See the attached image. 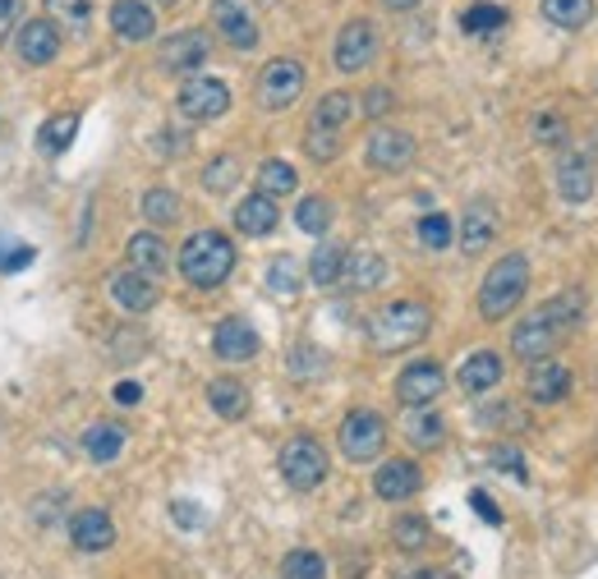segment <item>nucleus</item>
Returning <instances> with one entry per match:
<instances>
[{
	"instance_id": "7c9ffc66",
	"label": "nucleus",
	"mask_w": 598,
	"mask_h": 579,
	"mask_svg": "<svg viewBox=\"0 0 598 579\" xmlns=\"http://www.w3.org/2000/svg\"><path fill=\"white\" fill-rule=\"evenodd\" d=\"M405 437H410L415 451H437L442 437H447V423H442V414H433V410H410V419H405Z\"/></svg>"
},
{
	"instance_id": "a19ab883",
	"label": "nucleus",
	"mask_w": 598,
	"mask_h": 579,
	"mask_svg": "<svg viewBox=\"0 0 598 579\" xmlns=\"http://www.w3.org/2000/svg\"><path fill=\"white\" fill-rule=\"evenodd\" d=\"M281 579H327V562L314 548H295V552H285Z\"/></svg>"
},
{
	"instance_id": "3c124183",
	"label": "nucleus",
	"mask_w": 598,
	"mask_h": 579,
	"mask_svg": "<svg viewBox=\"0 0 598 579\" xmlns=\"http://www.w3.org/2000/svg\"><path fill=\"white\" fill-rule=\"evenodd\" d=\"M493 465H501V469H507V474H516V478H525V460H520V451L497 447V451H493Z\"/></svg>"
},
{
	"instance_id": "393cba45",
	"label": "nucleus",
	"mask_w": 598,
	"mask_h": 579,
	"mask_svg": "<svg viewBox=\"0 0 598 579\" xmlns=\"http://www.w3.org/2000/svg\"><path fill=\"white\" fill-rule=\"evenodd\" d=\"M125 248H129V267H133V272H143L152 281H157L170 267V248H166V240L157 235V230H139V235H129Z\"/></svg>"
},
{
	"instance_id": "4468645a",
	"label": "nucleus",
	"mask_w": 598,
	"mask_h": 579,
	"mask_svg": "<svg viewBox=\"0 0 598 579\" xmlns=\"http://www.w3.org/2000/svg\"><path fill=\"white\" fill-rule=\"evenodd\" d=\"M106 290H111V299L120 304L125 313H148V308H157V299H162L157 281L133 272V267H115V272L106 276Z\"/></svg>"
},
{
	"instance_id": "412c9836",
	"label": "nucleus",
	"mask_w": 598,
	"mask_h": 579,
	"mask_svg": "<svg viewBox=\"0 0 598 579\" xmlns=\"http://www.w3.org/2000/svg\"><path fill=\"white\" fill-rule=\"evenodd\" d=\"M419 483H423V474H419L415 460L396 455V460H382V469L373 474V492L382 501H410L419 492Z\"/></svg>"
},
{
	"instance_id": "ddd939ff",
	"label": "nucleus",
	"mask_w": 598,
	"mask_h": 579,
	"mask_svg": "<svg viewBox=\"0 0 598 579\" xmlns=\"http://www.w3.org/2000/svg\"><path fill=\"white\" fill-rule=\"evenodd\" d=\"M415 133H405V129H373L369 133V143H364V162H369L373 170H405L415 162Z\"/></svg>"
},
{
	"instance_id": "2eb2a0df",
	"label": "nucleus",
	"mask_w": 598,
	"mask_h": 579,
	"mask_svg": "<svg viewBox=\"0 0 598 579\" xmlns=\"http://www.w3.org/2000/svg\"><path fill=\"white\" fill-rule=\"evenodd\" d=\"M212 28H217L221 42L236 47V51H254L258 47V24H254V14H249L240 0H212Z\"/></svg>"
},
{
	"instance_id": "c9c22d12",
	"label": "nucleus",
	"mask_w": 598,
	"mask_h": 579,
	"mask_svg": "<svg viewBox=\"0 0 598 579\" xmlns=\"http://www.w3.org/2000/svg\"><path fill=\"white\" fill-rule=\"evenodd\" d=\"M511 24V14L501 5H488V0H479V5H470L466 14H460V28H466L470 37H488V33H501Z\"/></svg>"
},
{
	"instance_id": "1a4fd4ad",
	"label": "nucleus",
	"mask_w": 598,
	"mask_h": 579,
	"mask_svg": "<svg viewBox=\"0 0 598 579\" xmlns=\"http://www.w3.org/2000/svg\"><path fill=\"white\" fill-rule=\"evenodd\" d=\"M304 92V65L295 55H277V61H267L263 74H258V106L263 111H285L295 106Z\"/></svg>"
},
{
	"instance_id": "a211bd4d",
	"label": "nucleus",
	"mask_w": 598,
	"mask_h": 579,
	"mask_svg": "<svg viewBox=\"0 0 598 579\" xmlns=\"http://www.w3.org/2000/svg\"><path fill=\"white\" fill-rule=\"evenodd\" d=\"M258 332H254V322H244V318H221L217 322V332H212V350H217V359L226 363H249L258 355Z\"/></svg>"
},
{
	"instance_id": "4be33fe9",
	"label": "nucleus",
	"mask_w": 598,
	"mask_h": 579,
	"mask_svg": "<svg viewBox=\"0 0 598 579\" xmlns=\"http://www.w3.org/2000/svg\"><path fill=\"white\" fill-rule=\"evenodd\" d=\"M557 189H562L567 203H585L594 193V157L589 152H567L562 162H557Z\"/></svg>"
},
{
	"instance_id": "37998d69",
	"label": "nucleus",
	"mask_w": 598,
	"mask_h": 579,
	"mask_svg": "<svg viewBox=\"0 0 598 579\" xmlns=\"http://www.w3.org/2000/svg\"><path fill=\"white\" fill-rule=\"evenodd\" d=\"M267 290L281 299H295L300 295V267L291 258H277L272 267H267Z\"/></svg>"
},
{
	"instance_id": "f704fd0d",
	"label": "nucleus",
	"mask_w": 598,
	"mask_h": 579,
	"mask_svg": "<svg viewBox=\"0 0 598 579\" xmlns=\"http://www.w3.org/2000/svg\"><path fill=\"white\" fill-rule=\"evenodd\" d=\"M139 207H143V217H148L152 226H176V221H180V211H185L180 193H176V189H162V184H157V189H148Z\"/></svg>"
},
{
	"instance_id": "79ce46f5",
	"label": "nucleus",
	"mask_w": 598,
	"mask_h": 579,
	"mask_svg": "<svg viewBox=\"0 0 598 579\" xmlns=\"http://www.w3.org/2000/svg\"><path fill=\"white\" fill-rule=\"evenodd\" d=\"M451 235H456V226H451L447 211H429V217L419 221V244H423V248H433V254L451 248Z\"/></svg>"
},
{
	"instance_id": "6e6d98bb",
	"label": "nucleus",
	"mask_w": 598,
	"mask_h": 579,
	"mask_svg": "<svg viewBox=\"0 0 598 579\" xmlns=\"http://www.w3.org/2000/svg\"><path fill=\"white\" fill-rule=\"evenodd\" d=\"M405 579H447L442 570H419V575H405Z\"/></svg>"
},
{
	"instance_id": "f03ea898",
	"label": "nucleus",
	"mask_w": 598,
	"mask_h": 579,
	"mask_svg": "<svg viewBox=\"0 0 598 579\" xmlns=\"http://www.w3.org/2000/svg\"><path fill=\"white\" fill-rule=\"evenodd\" d=\"M230 272H236V244L221 230H194L180 244V276L194 290H217Z\"/></svg>"
},
{
	"instance_id": "864d4df0",
	"label": "nucleus",
	"mask_w": 598,
	"mask_h": 579,
	"mask_svg": "<svg viewBox=\"0 0 598 579\" xmlns=\"http://www.w3.org/2000/svg\"><path fill=\"white\" fill-rule=\"evenodd\" d=\"M143 400V386L139 382H120L115 386V404H139Z\"/></svg>"
},
{
	"instance_id": "9b49d317",
	"label": "nucleus",
	"mask_w": 598,
	"mask_h": 579,
	"mask_svg": "<svg viewBox=\"0 0 598 579\" xmlns=\"http://www.w3.org/2000/svg\"><path fill=\"white\" fill-rule=\"evenodd\" d=\"M373 55H378V28H373V18H351L341 33H336V51H332V61L341 74H359L364 65H373Z\"/></svg>"
},
{
	"instance_id": "c85d7f7f",
	"label": "nucleus",
	"mask_w": 598,
	"mask_h": 579,
	"mask_svg": "<svg viewBox=\"0 0 598 579\" xmlns=\"http://www.w3.org/2000/svg\"><path fill=\"white\" fill-rule=\"evenodd\" d=\"M74 133H79V111L51 115V120L37 129V152H42V157H65L69 143H74Z\"/></svg>"
},
{
	"instance_id": "09e8293b",
	"label": "nucleus",
	"mask_w": 598,
	"mask_h": 579,
	"mask_svg": "<svg viewBox=\"0 0 598 579\" xmlns=\"http://www.w3.org/2000/svg\"><path fill=\"white\" fill-rule=\"evenodd\" d=\"M170 515H176V525H185V529H199V525H203V511L194 506V501H176V506H170Z\"/></svg>"
},
{
	"instance_id": "a18cd8bd",
	"label": "nucleus",
	"mask_w": 598,
	"mask_h": 579,
	"mask_svg": "<svg viewBox=\"0 0 598 579\" xmlns=\"http://www.w3.org/2000/svg\"><path fill=\"white\" fill-rule=\"evenodd\" d=\"M396 106V97H392V88H369L359 97V115H369V120H382Z\"/></svg>"
},
{
	"instance_id": "6ab92c4d",
	"label": "nucleus",
	"mask_w": 598,
	"mask_h": 579,
	"mask_svg": "<svg viewBox=\"0 0 598 579\" xmlns=\"http://www.w3.org/2000/svg\"><path fill=\"white\" fill-rule=\"evenodd\" d=\"M525 396L534 404H562L571 396V373L567 363L557 359H534L530 363V377H525Z\"/></svg>"
},
{
	"instance_id": "7ed1b4c3",
	"label": "nucleus",
	"mask_w": 598,
	"mask_h": 579,
	"mask_svg": "<svg viewBox=\"0 0 598 579\" xmlns=\"http://www.w3.org/2000/svg\"><path fill=\"white\" fill-rule=\"evenodd\" d=\"M429 326H433L429 304H419V299H392L387 308H378V313H373L369 340H373V350L396 355V350H410V345H419L423 336H429Z\"/></svg>"
},
{
	"instance_id": "e433bc0d",
	"label": "nucleus",
	"mask_w": 598,
	"mask_h": 579,
	"mask_svg": "<svg viewBox=\"0 0 598 579\" xmlns=\"http://www.w3.org/2000/svg\"><path fill=\"white\" fill-rule=\"evenodd\" d=\"M336 207L322 198V193H308V198H300L295 207V226L304 230V235H327V226H332Z\"/></svg>"
},
{
	"instance_id": "dca6fc26",
	"label": "nucleus",
	"mask_w": 598,
	"mask_h": 579,
	"mask_svg": "<svg viewBox=\"0 0 598 579\" xmlns=\"http://www.w3.org/2000/svg\"><path fill=\"white\" fill-rule=\"evenodd\" d=\"M69 543H74V552H84V556L111 552V548H115V525H111V515H106L102 506H84L79 515L69 519Z\"/></svg>"
},
{
	"instance_id": "473e14b6",
	"label": "nucleus",
	"mask_w": 598,
	"mask_h": 579,
	"mask_svg": "<svg viewBox=\"0 0 598 579\" xmlns=\"http://www.w3.org/2000/svg\"><path fill=\"white\" fill-rule=\"evenodd\" d=\"M295 189H300V176H295L291 162L267 157L258 166V193H267V198H285V193H295Z\"/></svg>"
},
{
	"instance_id": "13d9d810",
	"label": "nucleus",
	"mask_w": 598,
	"mask_h": 579,
	"mask_svg": "<svg viewBox=\"0 0 598 579\" xmlns=\"http://www.w3.org/2000/svg\"><path fill=\"white\" fill-rule=\"evenodd\" d=\"M0 254H5V244H0Z\"/></svg>"
},
{
	"instance_id": "49530a36",
	"label": "nucleus",
	"mask_w": 598,
	"mask_h": 579,
	"mask_svg": "<svg viewBox=\"0 0 598 579\" xmlns=\"http://www.w3.org/2000/svg\"><path fill=\"white\" fill-rule=\"evenodd\" d=\"M37 254L33 244H5V254H0V272H18V267H28Z\"/></svg>"
},
{
	"instance_id": "aec40b11",
	"label": "nucleus",
	"mask_w": 598,
	"mask_h": 579,
	"mask_svg": "<svg viewBox=\"0 0 598 579\" xmlns=\"http://www.w3.org/2000/svg\"><path fill=\"white\" fill-rule=\"evenodd\" d=\"M497 240V207L488 198H474L466 211H460V248L474 258Z\"/></svg>"
},
{
	"instance_id": "c756f323",
	"label": "nucleus",
	"mask_w": 598,
	"mask_h": 579,
	"mask_svg": "<svg viewBox=\"0 0 598 579\" xmlns=\"http://www.w3.org/2000/svg\"><path fill=\"white\" fill-rule=\"evenodd\" d=\"M120 451H125V428H120V423H92V428L84 433V455L98 460V465H111Z\"/></svg>"
},
{
	"instance_id": "f8f14e48",
	"label": "nucleus",
	"mask_w": 598,
	"mask_h": 579,
	"mask_svg": "<svg viewBox=\"0 0 598 579\" xmlns=\"http://www.w3.org/2000/svg\"><path fill=\"white\" fill-rule=\"evenodd\" d=\"M207 51H212V37L203 28H180V33H170L162 51H157V65L166 74H194L207 65Z\"/></svg>"
},
{
	"instance_id": "bb28decb",
	"label": "nucleus",
	"mask_w": 598,
	"mask_h": 579,
	"mask_svg": "<svg viewBox=\"0 0 598 579\" xmlns=\"http://www.w3.org/2000/svg\"><path fill=\"white\" fill-rule=\"evenodd\" d=\"M387 281V262H382L373 248H355L345 254V267H341V285L345 290H378Z\"/></svg>"
},
{
	"instance_id": "6e6552de",
	"label": "nucleus",
	"mask_w": 598,
	"mask_h": 579,
	"mask_svg": "<svg viewBox=\"0 0 598 579\" xmlns=\"http://www.w3.org/2000/svg\"><path fill=\"white\" fill-rule=\"evenodd\" d=\"M176 111L185 120L194 125H207V120H221L230 111V88L221 79H212V74H194V79H185L180 92H176Z\"/></svg>"
},
{
	"instance_id": "f3484780",
	"label": "nucleus",
	"mask_w": 598,
	"mask_h": 579,
	"mask_svg": "<svg viewBox=\"0 0 598 579\" xmlns=\"http://www.w3.org/2000/svg\"><path fill=\"white\" fill-rule=\"evenodd\" d=\"M14 51L24 65H51L55 55H61V28H55L51 18H28L14 37Z\"/></svg>"
},
{
	"instance_id": "5701e85b",
	"label": "nucleus",
	"mask_w": 598,
	"mask_h": 579,
	"mask_svg": "<svg viewBox=\"0 0 598 579\" xmlns=\"http://www.w3.org/2000/svg\"><path fill=\"white\" fill-rule=\"evenodd\" d=\"M230 217H236L240 235L263 240V235H272V230H277L281 211H277V198H267V193H249V198H240V207L230 211Z\"/></svg>"
},
{
	"instance_id": "ea45409f",
	"label": "nucleus",
	"mask_w": 598,
	"mask_h": 579,
	"mask_svg": "<svg viewBox=\"0 0 598 579\" xmlns=\"http://www.w3.org/2000/svg\"><path fill=\"white\" fill-rule=\"evenodd\" d=\"M240 184V157H230V152H221V157H212L203 166V189L207 193H230Z\"/></svg>"
},
{
	"instance_id": "f257e3e1",
	"label": "nucleus",
	"mask_w": 598,
	"mask_h": 579,
	"mask_svg": "<svg viewBox=\"0 0 598 579\" xmlns=\"http://www.w3.org/2000/svg\"><path fill=\"white\" fill-rule=\"evenodd\" d=\"M581 313H585V304H581V295H575V290H567V295L548 299L544 308H534V313L511 332L516 359H530V363H534V359H552L557 345H562V340L575 332Z\"/></svg>"
},
{
	"instance_id": "39448f33",
	"label": "nucleus",
	"mask_w": 598,
	"mask_h": 579,
	"mask_svg": "<svg viewBox=\"0 0 598 579\" xmlns=\"http://www.w3.org/2000/svg\"><path fill=\"white\" fill-rule=\"evenodd\" d=\"M359 115V97L351 92H327L322 102L308 115V133H304V152L314 157L318 166L322 162H336L341 157V133Z\"/></svg>"
},
{
	"instance_id": "4d7b16f0",
	"label": "nucleus",
	"mask_w": 598,
	"mask_h": 579,
	"mask_svg": "<svg viewBox=\"0 0 598 579\" xmlns=\"http://www.w3.org/2000/svg\"><path fill=\"white\" fill-rule=\"evenodd\" d=\"M157 5H176V0H157Z\"/></svg>"
},
{
	"instance_id": "c03bdc74",
	"label": "nucleus",
	"mask_w": 598,
	"mask_h": 579,
	"mask_svg": "<svg viewBox=\"0 0 598 579\" xmlns=\"http://www.w3.org/2000/svg\"><path fill=\"white\" fill-rule=\"evenodd\" d=\"M327 363H322V350H314V345H295L291 350V373L295 377H314V373H322Z\"/></svg>"
},
{
	"instance_id": "4c0bfd02",
	"label": "nucleus",
	"mask_w": 598,
	"mask_h": 579,
	"mask_svg": "<svg viewBox=\"0 0 598 579\" xmlns=\"http://www.w3.org/2000/svg\"><path fill=\"white\" fill-rule=\"evenodd\" d=\"M47 10L55 14V28H69V33H88L92 18H98L92 0H47Z\"/></svg>"
},
{
	"instance_id": "a878e982",
	"label": "nucleus",
	"mask_w": 598,
	"mask_h": 579,
	"mask_svg": "<svg viewBox=\"0 0 598 579\" xmlns=\"http://www.w3.org/2000/svg\"><path fill=\"white\" fill-rule=\"evenodd\" d=\"M456 382H460V391H470V396L493 391V386L501 382V355L497 350H474L466 363H460Z\"/></svg>"
},
{
	"instance_id": "5fc2aeb1",
	"label": "nucleus",
	"mask_w": 598,
	"mask_h": 579,
	"mask_svg": "<svg viewBox=\"0 0 598 579\" xmlns=\"http://www.w3.org/2000/svg\"><path fill=\"white\" fill-rule=\"evenodd\" d=\"M387 10H415V5H423V0H382Z\"/></svg>"
},
{
	"instance_id": "9d476101",
	"label": "nucleus",
	"mask_w": 598,
	"mask_h": 579,
	"mask_svg": "<svg viewBox=\"0 0 598 579\" xmlns=\"http://www.w3.org/2000/svg\"><path fill=\"white\" fill-rule=\"evenodd\" d=\"M442 386H447V373H442L433 359H415V363H405L396 377V400L405 410H429L442 396Z\"/></svg>"
},
{
	"instance_id": "2f4dec72",
	"label": "nucleus",
	"mask_w": 598,
	"mask_h": 579,
	"mask_svg": "<svg viewBox=\"0 0 598 579\" xmlns=\"http://www.w3.org/2000/svg\"><path fill=\"white\" fill-rule=\"evenodd\" d=\"M538 10H544V18L552 28H585L589 18H594V0H538Z\"/></svg>"
},
{
	"instance_id": "b1692460",
	"label": "nucleus",
	"mask_w": 598,
	"mask_h": 579,
	"mask_svg": "<svg viewBox=\"0 0 598 579\" xmlns=\"http://www.w3.org/2000/svg\"><path fill=\"white\" fill-rule=\"evenodd\" d=\"M111 28L120 42H148L157 33V14H152L143 0H115L111 5Z\"/></svg>"
},
{
	"instance_id": "423d86ee",
	"label": "nucleus",
	"mask_w": 598,
	"mask_h": 579,
	"mask_svg": "<svg viewBox=\"0 0 598 579\" xmlns=\"http://www.w3.org/2000/svg\"><path fill=\"white\" fill-rule=\"evenodd\" d=\"M281 478L291 483L295 492H314V488H322V478H327V451H322V441L318 437H291L281 447Z\"/></svg>"
},
{
	"instance_id": "603ef678",
	"label": "nucleus",
	"mask_w": 598,
	"mask_h": 579,
	"mask_svg": "<svg viewBox=\"0 0 598 579\" xmlns=\"http://www.w3.org/2000/svg\"><path fill=\"white\" fill-rule=\"evenodd\" d=\"M470 506H474L479 515H484L488 525H501V511L493 506V497H488V492H470Z\"/></svg>"
},
{
	"instance_id": "20e7f679",
	"label": "nucleus",
	"mask_w": 598,
	"mask_h": 579,
	"mask_svg": "<svg viewBox=\"0 0 598 579\" xmlns=\"http://www.w3.org/2000/svg\"><path fill=\"white\" fill-rule=\"evenodd\" d=\"M525 290H530V262H525V254H501L488 267L484 285H479V313H484V322L511 318L516 308H520V299H525Z\"/></svg>"
},
{
	"instance_id": "8fccbe9b",
	"label": "nucleus",
	"mask_w": 598,
	"mask_h": 579,
	"mask_svg": "<svg viewBox=\"0 0 598 579\" xmlns=\"http://www.w3.org/2000/svg\"><path fill=\"white\" fill-rule=\"evenodd\" d=\"M534 133H538V143H562V120L557 115H538Z\"/></svg>"
},
{
	"instance_id": "0eeeda50",
	"label": "nucleus",
	"mask_w": 598,
	"mask_h": 579,
	"mask_svg": "<svg viewBox=\"0 0 598 579\" xmlns=\"http://www.w3.org/2000/svg\"><path fill=\"white\" fill-rule=\"evenodd\" d=\"M336 441H341V455L351 460V465H364V460H378L382 447H387V423H382V414H373V410H351L341 419Z\"/></svg>"
},
{
	"instance_id": "72a5a7b5",
	"label": "nucleus",
	"mask_w": 598,
	"mask_h": 579,
	"mask_svg": "<svg viewBox=\"0 0 598 579\" xmlns=\"http://www.w3.org/2000/svg\"><path fill=\"white\" fill-rule=\"evenodd\" d=\"M341 267H345V248L322 244V248H314V258H308V281L332 290V285H341Z\"/></svg>"
},
{
	"instance_id": "58836bf2",
	"label": "nucleus",
	"mask_w": 598,
	"mask_h": 579,
	"mask_svg": "<svg viewBox=\"0 0 598 579\" xmlns=\"http://www.w3.org/2000/svg\"><path fill=\"white\" fill-rule=\"evenodd\" d=\"M392 543H396L400 552H423V548L433 543L429 519H423V515H400L396 525H392Z\"/></svg>"
},
{
	"instance_id": "cd10ccee",
	"label": "nucleus",
	"mask_w": 598,
	"mask_h": 579,
	"mask_svg": "<svg viewBox=\"0 0 598 579\" xmlns=\"http://www.w3.org/2000/svg\"><path fill=\"white\" fill-rule=\"evenodd\" d=\"M207 404L217 410L221 419H244L249 414V386L240 382V377H212L207 382Z\"/></svg>"
},
{
	"instance_id": "de8ad7c7",
	"label": "nucleus",
	"mask_w": 598,
	"mask_h": 579,
	"mask_svg": "<svg viewBox=\"0 0 598 579\" xmlns=\"http://www.w3.org/2000/svg\"><path fill=\"white\" fill-rule=\"evenodd\" d=\"M18 14H24V0H0V42H5L10 28L18 24Z\"/></svg>"
}]
</instances>
